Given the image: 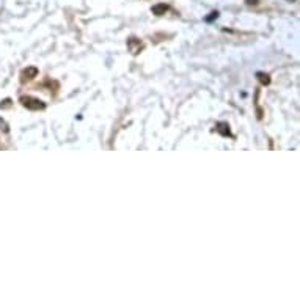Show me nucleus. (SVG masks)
I'll list each match as a JSON object with an SVG mask.
<instances>
[{
    "mask_svg": "<svg viewBox=\"0 0 300 300\" xmlns=\"http://www.w3.org/2000/svg\"><path fill=\"white\" fill-rule=\"evenodd\" d=\"M215 131L220 134V136L223 137H232V134H231V129H230V124L228 123H217L215 126Z\"/></svg>",
    "mask_w": 300,
    "mask_h": 300,
    "instance_id": "20e7f679",
    "label": "nucleus"
},
{
    "mask_svg": "<svg viewBox=\"0 0 300 300\" xmlns=\"http://www.w3.org/2000/svg\"><path fill=\"white\" fill-rule=\"evenodd\" d=\"M38 76V68H35V66H28L24 71L21 72V82H27V80H32Z\"/></svg>",
    "mask_w": 300,
    "mask_h": 300,
    "instance_id": "7ed1b4c3",
    "label": "nucleus"
},
{
    "mask_svg": "<svg viewBox=\"0 0 300 300\" xmlns=\"http://www.w3.org/2000/svg\"><path fill=\"white\" fill-rule=\"evenodd\" d=\"M127 49H129L134 55L140 54V50L143 49V43H141L138 38H136V36H132V38L127 40Z\"/></svg>",
    "mask_w": 300,
    "mask_h": 300,
    "instance_id": "f03ea898",
    "label": "nucleus"
},
{
    "mask_svg": "<svg viewBox=\"0 0 300 300\" xmlns=\"http://www.w3.org/2000/svg\"><path fill=\"white\" fill-rule=\"evenodd\" d=\"M256 79L259 80L261 85H269V84H271V76H269L267 72L258 71V72H256Z\"/></svg>",
    "mask_w": 300,
    "mask_h": 300,
    "instance_id": "423d86ee",
    "label": "nucleus"
},
{
    "mask_svg": "<svg viewBox=\"0 0 300 300\" xmlns=\"http://www.w3.org/2000/svg\"><path fill=\"white\" fill-rule=\"evenodd\" d=\"M168 10H170V6L167 3H156L151 8L153 14H156V16H163V14L167 13Z\"/></svg>",
    "mask_w": 300,
    "mask_h": 300,
    "instance_id": "39448f33",
    "label": "nucleus"
},
{
    "mask_svg": "<svg viewBox=\"0 0 300 300\" xmlns=\"http://www.w3.org/2000/svg\"><path fill=\"white\" fill-rule=\"evenodd\" d=\"M19 102H21L25 109L33 110V112L46 109V104H44L41 99H38V97H33V96H21Z\"/></svg>",
    "mask_w": 300,
    "mask_h": 300,
    "instance_id": "f257e3e1",
    "label": "nucleus"
},
{
    "mask_svg": "<svg viewBox=\"0 0 300 300\" xmlns=\"http://www.w3.org/2000/svg\"><path fill=\"white\" fill-rule=\"evenodd\" d=\"M217 18H219V13H217V11H212V13H211V16H208L205 21H206V22H211V21H214V19H217Z\"/></svg>",
    "mask_w": 300,
    "mask_h": 300,
    "instance_id": "0eeeda50",
    "label": "nucleus"
},
{
    "mask_svg": "<svg viewBox=\"0 0 300 300\" xmlns=\"http://www.w3.org/2000/svg\"><path fill=\"white\" fill-rule=\"evenodd\" d=\"M247 5H256L258 3V0H245Z\"/></svg>",
    "mask_w": 300,
    "mask_h": 300,
    "instance_id": "6e6552de",
    "label": "nucleus"
}]
</instances>
